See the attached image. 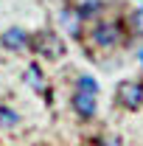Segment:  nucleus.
Instances as JSON below:
<instances>
[{"label": "nucleus", "mask_w": 143, "mask_h": 146, "mask_svg": "<svg viewBox=\"0 0 143 146\" xmlns=\"http://www.w3.org/2000/svg\"><path fill=\"white\" fill-rule=\"evenodd\" d=\"M90 42L95 45V48H101V51H112V48H118L121 42H124V28H121V23H115V20H98L93 28H90Z\"/></svg>", "instance_id": "nucleus-1"}, {"label": "nucleus", "mask_w": 143, "mask_h": 146, "mask_svg": "<svg viewBox=\"0 0 143 146\" xmlns=\"http://www.w3.org/2000/svg\"><path fill=\"white\" fill-rule=\"evenodd\" d=\"M31 48L34 54H39L42 59H62L65 56V39L56 34V31H39L31 36Z\"/></svg>", "instance_id": "nucleus-2"}, {"label": "nucleus", "mask_w": 143, "mask_h": 146, "mask_svg": "<svg viewBox=\"0 0 143 146\" xmlns=\"http://www.w3.org/2000/svg\"><path fill=\"white\" fill-rule=\"evenodd\" d=\"M115 96H118V104H124L126 110H138L143 104V84L138 79H124L118 84Z\"/></svg>", "instance_id": "nucleus-3"}, {"label": "nucleus", "mask_w": 143, "mask_h": 146, "mask_svg": "<svg viewBox=\"0 0 143 146\" xmlns=\"http://www.w3.org/2000/svg\"><path fill=\"white\" fill-rule=\"evenodd\" d=\"M0 45H3L9 54H23V51H28V48H31V36H28L25 28L11 25V28H6V31L0 34Z\"/></svg>", "instance_id": "nucleus-4"}, {"label": "nucleus", "mask_w": 143, "mask_h": 146, "mask_svg": "<svg viewBox=\"0 0 143 146\" xmlns=\"http://www.w3.org/2000/svg\"><path fill=\"white\" fill-rule=\"evenodd\" d=\"M59 25H62V31L73 39H79L81 36V28H84V20L79 14V9L76 6H62L59 9Z\"/></svg>", "instance_id": "nucleus-5"}, {"label": "nucleus", "mask_w": 143, "mask_h": 146, "mask_svg": "<svg viewBox=\"0 0 143 146\" xmlns=\"http://www.w3.org/2000/svg\"><path fill=\"white\" fill-rule=\"evenodd\" d=\"M73 110H76V115L79 118H95V112H98V96H90V93H81L76 90L73 93Z\"/></svg>", "instance_id": "nucleus-6"}, {"label": "nucleus", "mask_w": 143, "mask_h": 146, "mask_svg": "<svg viewBox=\"0 0 143 146\" xmlns=\"http://www.w3.org/2000/svg\"><path fill=\"white\" fill-rule=\"evenodd\" d=\"M76 9H79L81 20L87 23V20H98V17H101V14L107 11V3H104V0H81Z\"/></svg>", "instance_id": "nucleus-7"}, {"label": "nucleus", "mask_w": 143, "mask_h": 146, "mask_svg": "<svg viewBox=\"0 0 143 146\" xmlns=\"http://www.w3.org/2000/svg\"><path fill=\"white\" fill-rule=\"evenodd\" d=\"M23 79H25V84H28L31 90H36V93L45 90V76H42V70H39V65H28L25 73H23Z\"/></svg>", "instance_id": "nucleus-8"}, {"label": "nucleus", "mask_w": 143, "mask_h": 146, "mask_svg": "<svg viewBox=\"0 0 143 146\" xmlns=\"http://www.w3.org/2000/svg\"><path fill=\"white\" fill-rule=\"evenodd\" d=\"M76 90L90 93V96H98V93H101V87H98V82H95L90 73H81V76L76 79Z\"/></svg>", "instance_id": "nucleus-9"}, {"label": "nucleus", "mask_w": 143, "mask_h": 146, "mask_svg": "<svg viewBox=\"0 0 143 146\" xmlns=\"http://www.w3.org/2000/svg\"><path fill=\"white\" fill-rule=\"evenodd\" d=\"M17 124H20V112H14L11 107H0V127L14 129Z\"/></svg>", "instance_id": "nucleus-10"}, {"label": "nucleus", "mask_w": 143, "mask_h": 146, "mask_svg": "<svg viewBox=\"0 0 143 146\" xmlns=\"http://www.w3.org/2000/svg\"><path fill=\"white\" fill-rule=\"evenodd\" d=\"M104 146H126V143L121 141V138H107V141H104Z\"/></svg>", "instance_id": "nucleus-11"}, {"label": "nucleus", "mask_w": 143, "mask_h": 146, "mask_svg": "<svg viewBox=\"0 0 143 146\" xmlns=\"http://www.w3.org/2000/svg\"><path fill=\"white\" fill-rule=\"evenodd\" d=\"M138 56H140V65H143V48H140V51H138Z\"/></svg>", "instance_id": "nucleus-12"}]
</instances>
